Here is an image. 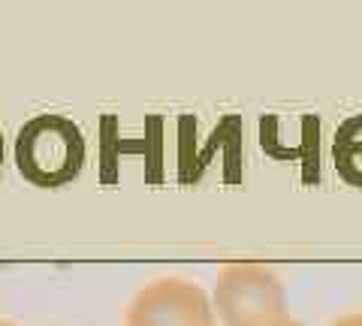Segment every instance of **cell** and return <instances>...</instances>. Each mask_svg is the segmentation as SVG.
Listing matches in <instances>:
<instances>
[{"mask_svg":"<svg viewBox=\"0 0 362 326\" xmlns=\"http://www.w3.org/2000/svg\"><path fill=\"white\" fill-rule=\"evenodd\" d=\"M214 302L187 278H154L124 308V326H214Z\"/></svg>","mask_w":362,"mask_h":326,"instance_id":"3","label":"cell"},{"mask_svg":"<svg viewBox=\"0 0 362 326\" xmlns=\"http://www.w3.org/2000/svg\"><path fill=\"white\" fill-rule=\"evenodd\" d=\"M0 166H4V130H0Z\"/></svg>","mask_w":362,"mask_h":326,"instance_id":"6","label":"cell"},{"mask_svg":"<svg viewBox=\"0 0 362 326\" xmlns=\"http://www.w3.org/2000/svg\"><path fill=\"white\" fill-rule=\"evenodd\" d=\"M214 314L223 326H302L281 278L257 260L223 263L214 278Z\"/></svg>","mask_w":362,"mask_h":326,"instance_id":"2","label":"cell"},{"mask_svg":"<svg viewBox=\"0 0 362 326\" xmlns=\"http://www.w3.org/2000/svg\"><path fill=\"white\" fill-rule=\"evenodd\" d=\"M0 326H16V323H9V320H0Z\"/></svg>","mask_w":362,"mask_h":326,"instance_id":"7","label":"cell"},{"mask_svg":"<svg viewBox=\"0 0 362 326\" xmlns=\"http://www.w3.org/2000/svg\"><path fill=\"white\" fill-rule=\"evenodd\" d=\"M332 326H362V311H356V314H344V318L332 320Z\"/></svg>","mask_w":362,"mask_h":326,"instance_id":"5","label":"cell"},{"mask_svg":"<svg viewBox=\"0 0 362 326\" xmlns=\"http://www.w3.org/2000/svg\"><path fill=\"white\" fill-rule=\"evenodd\" d=\"M13 157L18 175L33 187H64L85 170V133L66 115H54V112L33 115L16 133Z\"/></svg>","mask_w":362,"mask_h":326,"instance_id":"1","label":"cell"},{"mask_svg":"<svg viewBox=\"0 0 362 326\" xmlns=\"http://www.w3.org/2000/svg\"><path fill=\"white\" fill-rule=\"evenodd\" d=\"M335 170L341 173L350 185L362 187V115L344 121L335 133Z\"/></svg>","mask_w":362,"mask_h":326,"instance_id":"4","label":"cell"}]
</instances>
